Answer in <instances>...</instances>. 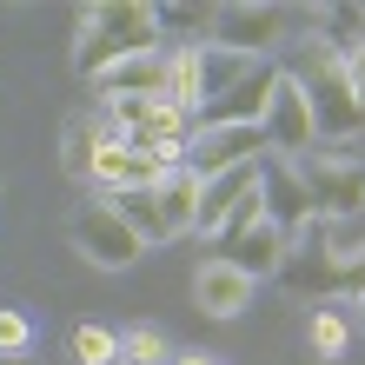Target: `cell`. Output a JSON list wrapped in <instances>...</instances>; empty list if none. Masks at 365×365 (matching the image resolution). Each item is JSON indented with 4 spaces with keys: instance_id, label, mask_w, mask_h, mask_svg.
Wrapping results in <instances>:
<instances>
[{
    "instance_id": "277c9868",
    "label": "cell",
    "mask_w": 365,
    "mask_h": 365,
    "mask_svg": "<svg viewBox=\"0 0 365 365\" xmlns=\"http://www.w3.org/2000/svg\"><path fill=\"white\" fill-rule=\"evenodd\" d=\"M67 240H73V252H80L87 266H106V272L133 266L140 252H146V240H140V232L120 220V206H113V200H100V192L73 206V220H67Z\"/></svg>"
},
{
    "instance_id": "484cf974",
    "label": "cell",
    "mask_w": 365,
    "mask_h": 365,
    "mask_svg": "<svg viewBox=\"0 0 365 365\" xmlns=\"http://www.w3.org/2000/svg\"><path fill=\"white\" fill-rule=\"evenodd\" d=\"M173 365H220V359H206V352H180Z\"/></svg>"
},
{
    "instance_id": "2e32d148",
    "label": "cell",
    "mask_w": 365,
    "mask_h": 365,
    "mask_svg": "<svg viewBox=\"0 0 365 365\" xmlns=\"http://www.w3.org/2000/svg\"><path fill=\"white\" fill-rule=\"evenodd\" d=\"M352 312H339V306H312V326H306V346H312V359L319 365H339L352 352Z\"/></svg>"
},
{
    "instance_id": "7a4b0ae2",
    "label": "cell",
    "mask_w": 365,
    "mask_h": 365,
    "mask_svg": "<svg viewBox=\"0 0 365 365\" xmlns=\"http://www.w3.org/2000/svg\"><path fill=\"white\" fill-rule=\"evenodd\" d=\"M140 47H160V14H153V7H140V0H100V7L80 14L73 73H80V80H100L113 60L140 53Z\"/></svg>"
},
{
    "instance_id": "30bf717a",
    "label": "cell",
    "mask_w": 365,
    "mask_h": 365,
    "mask_svg": "<svg viewBox=\"0 0 365 365\" xmlns=\"http://www.w3.org/2000/svg\"><path fill=\"white\" fill-rule=\"evenodd\" d=\"M246 160H266L259 126H200L186 166H200V180H220V173H232V166H246Z\"/></svg>"
},
{
    "instance_id": "3957f363",
    "label": "cell",
    "mask_w": 365,
    "mask_h": 365,
    "mask_svg": "<svg viewBox=\"0 0 365 365\" xmlns=\"http://www.w3.org/2000/svg\"><path fill=\"white\" fill-rule=\"evenodd\" d=\"M299 186L312 192V212L319 220H359L365 212V160L339 153V146H312V153L292 160Z\"/></svg>"
},
{
    "instance_id": "7c38bea8",
    "label": "cell",
    "mask_w": 365,
    "mask_h": 365,
    "mask_svg": "<svg viewBox=\"0 0 365 365\" xmlns=\"http://www.w3.org/2000/svg\"><path fill=\"white\" fill-rule=\"evenodd\" d=\"M252 292H259V279L240 272L232 259H220V252H212V259L192 272V299H200L206 319H240V312L252 306Z\"/></svg>"
},
{
    "instance_id": "44dd1931",
    "label": "cell",
    "mask_w": 365,
    "mask_h": 365,
    "mask_svg": "<svg viewBox=\"0 0 365 365\" xmlns=\"http://www.w3.org/2000/svg\"><path fill=\"white\" fill-rule=\"evenodd\" d=\"M120 365H173V352H166V339L153 326H126L120 332Z\"/></svg>"
},
{
    "instance_id": "d4e9b609",
    "label": "cell",
    "mask_w": 365,
    "mask_h": 365,
    "mask_svg": "<svg viewBox=\"0 0 365 365\" xmlns=\"http://www.w3.org/2000/svg\"><path fill=\"white\" fill-rule=\"evenodd\" d=\"M346 73H352V87H359V100H365V47L346 53Z\"/></svg>"
},
{
    "instance_id": "7402d4cb",
    "label": "cell",
    "mask_w": 365,
    "mask_h": 365,
    "mask_svg": "<svg viewBox=\"0 0 365 365\" xmlns=\"http://www.w3.org/2000/svg\"><path fill=\"white\" fill-rule=\"evenodd\" d=\"M73 359H80V365H120V332H106V326H73Z\"/></svg>"
},
{
    "instance_id": "ba28073f",
    "label": "cell",
    "mask_w": 365,
    "mask_h": 365,
    "mask_svg": "<svg viewBox=\"0 0 365 365\" xmlns=\"http://www.w3.org/2000/svg\"><path fill=\"white\" fill-rule=\"evenodd\" d=\"M266 153L272 160H299V153H312L319 146V120H312V100L306 87H299L292 73H279V87H272V106H266Z\"/></svg>"
},
{
    "instance_id": "e0dca14e",
    "label": "cell",
    "mask_w": 365,
    "mask_h": 365,
    "mask_svg": "<svg viewBox=\"0 0 365 365\" xmlns=\"http://www.w3.org/2000/svg\"><path fill=\"white\" fill-rule=\"evenodd\" d=\"M166 100L186 106V113L200 120V106H206V87H200V47H166Z\"/></svg>"
},
{
    "instance_id": "ffe728a7",
    "label": "cell",
    "mask_w": 365,
    "mask_h": 365,
    "mask_svg": "<svg viewBox=\"0 0 365 365\" xmlns=\"http://www.w3.org/2000/svg\"><path fill=\"white\" fill-rule=\"evenodd\" d=\"M153 14H160V47H166V34H186L173 47H206L212 40V7H153Z\"/></svg>"
},
{
    "instance_id": "6da1fadb",
    "label": "cell",
    "mask_w": 365,
    "mask_h": 365,
    "mask_svg": "<svg viewBox=\"0 0 365 365\" xmlns=\"http://www.w3.org/2000/svg\"><path fill=\"white\" fill-rule=\"evenodd\" d=\"M299 87H306L312 100V120H319V140H332V146H346V140H365V100L352 87V73H346V53L326 47L319 34H306L292 47V67H286Z\"/></svg>"
},
{
    "instance_id": "4316f807",
    "label": "cell",
    "mask_w": 365,
    "mask_h": 365,
    "mask_svg": "<svg viewBox=\"0 0 365 365\" xmlns=\"http://www.w3.org/2000/svg\"><path fill=\"white\" fill-rule=\"evenodd\" d=\"M352 332H365V299H352Z\"/></svg>"
},
{
    "instance_id": "9c48e42d",
    "label": "cell",
    "mask_w": 365,
    "mask_h": 365,
    "mask_svg": "<svg viewBox=\"0 0 365 365\" xmlns=\"http://www.w3.org/2000/svg\"><path fill=\"white\" fill-rule=\"evenodd\" d=\"M279 60H259L232 93H220V100H206L200 106V126H266V106H272V87H279Z\"/></svg>"
},
{
    "instance_id": "5bb4252c",
    "label": "cell",
    "mask_w": 365,
    "mask_h": 365,
    "mask_svg": "<svg viewBox=\"0 0 365 365\" xmlns=\"http://www.w3.org/2000/svg\"><path fill=\"white\" fill-rule=\"evenodd\" d=\"M200 200H206L200 166H173V173L160 180V206H166V226H173V240L200 232Z\"/></svg>"
},
{
    "instance_id": "ac0fdd59",
    "label": "cell",
    "mask_w": 365,
    "mask_h": 365,
    "mask_svg": "<svg viewBox=\"0 0 365 365\" xmlns=\"http://www.w3.org/2000/svg\"><path fill=\"white\" fill-rule=\"evenodd\" d=\"M113 206H120V220L133 226L146 246H166V240H173V226H166V206H160V186H153V192H113Z\"/></svg>"
},
{
    "instance_id": "d6986e66",
    "label": "cell",
    "mask_w": 365,
    "mask_h": 365,
    "mask_svg": "<svg viewBox=\"0 0 365 365\" xmlns=\"http://www.w3.org/2000/svg\"><path fill=\"white\" fill-rule=\"evenodd\" d=\"M259 67V60H246V53H232V47H200V87H206V100H220V93H232L240 80Z\"/></svg>"
},
{
    "instance_id": "8fae6325",
    "label": "cell",
    "mask_w": 365,
    "mask_h": 365,
    "mask_svg": "<svg viewBox=\"0 0 365 365\" xmlns=\"http://www.w3.org/2000/svg\"><path fill=\"white\" fill-rule=\"evenodd\" d=\"M259 200H266V220L286 232V240H299L319 212H312V192L299 186V173H292V160H272L266 153V173H259Z\"/></svg>"
},
{
    "instance_id": "cb8c5ba5",
    "label": "cell",
    "mask_w": 365,
    "mask_h": 365,
    "mask_svg": "<svg viewBox=\"0 0 365 365\" xmlns=\"http://www.w3.org/2000/svg\"><path fill=\"white\" fill-rule=\"evenodd\" d=\"M339 299H365V252L346 259V279H339Z\"/></svg>"
},
{
    "instance_id": "52a82bcc",
    "label": "cell",
    "mask_w": 365,
    "mask_h": 365,
    "mask_svg": "<svg viewBox=\"0 0 365 365\" xmlns=\"http://www.w3.org/2000/svg\"><path fill=\"white\" fill-rule=\"evenodd\" d=\"M339 279H346V259L326 246V220H312V226L292 240L286 266H279V286H286L292 299H312V306H326V299H339Z\"/></svg>"
},
{
    "instance_id": "5b68a950",
    "label": "cell",
    "mask_w": 365,
    "mask_h": 365,
    "mask_svg": "<svg viewBox=\"0 0 365 365\" xmlns=\"http://www.w3.org/2000/svg\"><path fill=\"white\" fill-rule=\"evenodd\" d=\"M286 252H292V240L266 220V200H259V192H252V200L226 220V232H220V259H232V266L252 272V279H279Z\"/></svg>"
},
{
    "instance_id": "9a60e30c",
    "label": "cell",
    "mask_w": 365,
    "mask_h": 365,
    "mask_svg": "<svg viewBox=\"0 0 365 365\" xmlns=\"http://www.w3.org/2000/svg\"><path fill=\"white\" fill-rule=\"evenodd\" d=\"M113 140L106 133V120L100 113H80V120H67V133H60V166H67L73 180H93V160H100V146Z\"/></svg>"
},
{
    "instance_id": "8992f818",
    "label": "cell",
    "mask_w": 365,
    "mask_h": 365,
    "mask_svg": "<svg viewBox=\"0 0 365 365\" xmlns=\"http://www.w3.org/2000/svg\"><path fill=\"white\" fill-rule=\"evenodd\" d=\"M286 40H292V7H259V0L212 7V47H232L246 60H272Z\"/></svg>"
},
{
    "instance_id": "4fadbf2b",
    "label": "cell",
    "mask_w": 365,
    "mask_h": 365,
    "mask_svg": "<svg viewBox=\"0 0 365 365\" xmlns=\"http://www.w3.org/2000/svg\"><path fill=\"white\" fill-rule=\"evenodd\" d=\"M93 87H100V100H166V47H140V53L113 60Z\"/></svg>"
},
{
    "instance_id": "603a6c76",
    "label": "cell",
    "mask_w": 365,
    "mask_h": 365,
    "mask_svg": "<svg viewBox=\"0 0 365 365\" xmlns=\"http://www.w3.org/2000/svg\"><path fill=\"white\" fill-rule=\"evenodd\" d=\"M27 346H34V319L20 306H0V359H27Z\"/></svg>"
}]
</instances>
